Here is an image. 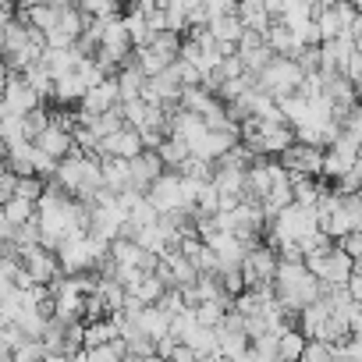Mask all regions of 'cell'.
Returning a JSON list of instances; mask_svg holds the SVG:
<instances>
[{
  "instance_id": "816d5d0a",
  "label": "cell",
  "mask_w": 362,
  "mask_h": 362,
  "mask_svg": "<svg viewBox=\"0 0 362 362\" xmlns=\"http://www.w3.org/2000/svg\"><path fill=\"white\" fill-rule=\"evenodd\" d=\"M128 362H167V358H160V355H146V358H128Z\"/></svg>"
},
{
  "instance_id": "7bdbcfd3",
  "label": "cell",
  "mask_w": 362,
  "mask_h": 362,
  "mask_svg": "<svg viewBox=\"0 0 362 362\" xmlns=\"http://www.w3.org/2000/svg\"><path fill=\"white\" fill-rule=\"evenodd\" d=\"M298 362H334V344H323V341H309Z\"/></svg>"
},
{
  "instance_id": "7a4b0ae2",
  "label": "cell",
  "mask_w": 362,
  "mask_h": 362,
  "mask_svg": "<svg viewBox=\"0 0 362 362\" xmlns=\"http://www.w3.org/2000/svg\"><path fill=\"white\" fill-rule=\"evenodd\" d=\"M274 298L281 302V309H284V313L298 316L302 309H309V305L320 298V284H316V277L305 270V263H288V259H277Z\"/></svg>"
},
{
  "instance_id": "484cf974",
  "label": "cell",
  "mask_w": 362,
  "mask_h": 362,
  "mask_svg": "<svg viewBox=\"0 0 362 362\" xmlns=\"http://www.w3.org/2000/svg\"><path fill=\"white\" fill-rule=\"evenodd\" d=\"M54 96H57V103H82V96H86V82L78 78V68L71 71V75H64V78H57L54 82Z\"/></svg>"
},
{
  "instance_id": "7402d4cb",
  "label": "cell",
  "mask_w": 362,
  "mask_h": 362,
  "mask_svg": "<svg viewBox=\"0 0 362 362\" xmlns=\"http://www.w3.org/2000/svg\"><path fill=\"white\" fill-rule=\"evenodd\" d=\"M0 142L4 146H15V142H29L25 139V117L8 110V107H0Z\"/></svg>"
},
{
  "instance_id": "74e56055",
  "label": "cell",
  "mask_w": 362,
  "mask_h": 362,
  "mask_svg": "<svg viewBox=\"0 0 362 362\" xmlns=\"http://www.w3.org/2000/svg\"><path fill=\"white\" fill-rule=\"evenodd\" d=\"M196 327H199L196 313H192V309H185V313H177V316L170 320V337H174V341L181 344V341H185V337H189V334H192Z\"/></svg>"
},
{
  "instance_id": "2e32d148",
  "label": "cell",
  "mask_w": 362,
  "mask_h": 362,
  "mask_svg": "<svg viewBox=\"0 0 362 362\" xmlns=\"http://www.w3.org/2000/svg\"><path fill=\"white\" fill-rule=\"evenodd\" d=\"M132 320H135V327H139L149 341H156V344H160L163 337H170V316H167L160 305H146V309H142L139 316H132Z\"/></svg>"
},
{
  "instance_id": "ac0fdd59",
  "label": "cell",
  "mask_w": 362,
  "mask_h": 362,
  "mask_svg": "<svg viewBox=\"0 0 362 362\" xmlns=\"http://www.w3.org/2000/svg\"><path fill=\"white\" fill-rule=\"evenodd\" d=\"M267 43H270V50H274V57H298V50H305L302 47V40L284 25V22H274L270 29H267Z\"/></svg>"
},
{
  "instance_id": "6f0895ef",
  "label": "cell",
  "mask_w": 362,
  "mask_h": 362,
  "mask_svg": "<svg viewBox=\"0 0 362 362\" xmlns=\"http://www.w3.org/2000/svg\"><path fill=\"white\" fill-rule=\"evenodd\" d=\"M355 11H358V15H362V4H355Z\"/></svg>"
},
{
  "instance_id": "c3c4849f",
  "label": "cell",
  "mask_w": 362,
  "mask_h": 362,
  "mask_svg": "<svg viewBox=\"0 0 362 362\" xmlns=\"http://www.w3.org/2000/svg\"><path fill=\"white\" fill-rule=\"evenodd\" d=\"M344 291L351 295V302H358V305H362V274H351V281L344 284Z\"/></svg>"
},
{
  "instance_id": "8d00e7d4",
  "label": "cell",
  "mask_w": 362,
  "mask_h": 362,
  "mask_svg": "<svg viewBox=\"0 0 362 362\" xmlns=\"http://www.w3.org/2000/svg\"><path fill=\"white\" fill-rule=\"evenodd\" d=\"M86 15V22H107V18H117V4H107V0H86V4L78 8Z\"/></svg>"
},
{
  "instance_id": "db71d44e",
  "label": "cell",
  "mask_w": 362,
  "mask_h": 362,
  "mask_svg": "<svg viewBox=\"0 0 362 362\" xmlns=\"http://www.w3.org/2000/svg\"><path fill=\"white\" fill-rule=\"evenodd\" d=\"M4 160H8V146L0 142V167H4Z\"/></svg>"
},
{
  "instance_id": "11a10c76",
  "label": "cell",
  "mask_w": 362,
  "mask_h": 362,
  "mask_svg": "<svg viewBox=\"0 0 362 362\" xmlns=\"http://www.w3.org/2000/svg\"><path fill=\"white\" fill-rule=\"evenodd\" d=\"M355 274H362V256H358V259H355Z\"/></svg>"
},
{
  "instance_id": "1f68e13d",
  "label": "cell",
  "mask_w": 362,
  "mask_h": 362,
  "mask_svg": "<svg viewBox=\"0 0 362 362\" xmlns=\"http://www.w3.org/2000/svg\"><path fill=\"white\" fill-rule=\"evenodd\" d=\"M110 341H117V327H114L110 316L86 327V351H89V348H100V344H110Z\"/></svg>"
},
{
  "instance_id": "30bf717a",
  "label": "cell",
  "mask_w": 362,
  "mask_h": 362,
  "mask_svg": "<svg viewBox=\"0 0 362 362\" xmlns=\"http://www.w3.org/2000/svg\"><path fill=\"white\" fill-rule=\"evenodd\" d=\"M146 146H142V135L135 132V128H121V132H114V135H107L100 146H96V156H114V160H135L139 153H142Z\"/></svg>"
},
{
  "instance_id": "f6af8a7d",
  "label": "cell",
  "mask_w": 362,
  "mask_h": 362,
  "mask_svg": "<svg viewBox=\"0 0 362 362\" xmlns=\"http://www.w3.org/2000/svg\"><path fill=\"white\" fill-rule=\"evenodd\" d=\"M337 245H341V249H344V252L351 256V263H355V259L362 256V235H358V231H351V235H348L344 242H337Z\"/></svg>"
},
{
  "instance_id": "7c38bea8",
  "label": "cell",
  "mask_w": 362,
  "mask_h": 362,
  "mask_svg": "<svg viewBox=\"0 0 362 362\" xmlns=\"http://www.w3.org/2000/svg\"><path fill=\"white\" fill-rule=\"evenodd\" d=\"M0 107H8V110H15V114H33V110H40L43 107V100L33 93V86L22 78V75H11V82H8V89H4V96H0Z\"/></svg>"
},
{
  "instance_id": "9a60e30c",
  "label": "cell",
  "mask_w": 362,
  "mask_h": 362,
  "mask_svg": "<svg viewBox=\"0 0 362 362\" xmlns=\"http://www.w3.org/2000/svg\"><path fill=\"white\" fill-rule=\"evenodd\" d=\"M36 146H40V153H47L50 160H68L71 153H75V135L68 132V128H61V124H54L50 121V128L36 139Z\"/></svg>"
},
{
  "instance_id": "f5cc1de1",
  "label": "cell",
  "mask_w": 362,
  "mask_h": 362,
  "mask_svg": "<svg viewBox=\"0 0 362 362\" xmlns=\"http://www.w3.org/2000/svg\"><path fill=\"white\" fill-rule=\"evenodd\" d=\"M0 362H11V348H4V344H0Z\"/></svg>"
},
{
  "instance_id": "bcb514c9",
  "label": "cell",
  "mask_w": 362,
  "mask_h": 362,
  "mask_svg": "<svg viewBox=\"0 0 362 362\" xmlns=\"http://www.w3.org/2000/svg\"><path fill=\"white\" fill-rule=\"evenodd\" d=\"M11 245H15V228L8 224V217H4V214H0V252L11 249Z\"/></svg>"
},
{
  "instance_id": "4316f807",
  "label": "cell",
  "mask_w": 362,
  "mask_h": 362,
  "mask_svg": "<svg viewBox=\"0 0 362 362\" xmlns=\"http://www.w3.org/2000/svg\"><path fill=\"white\" fill-rule=\"evenodd\" d=\"M305 334L298 330V327H288L281 337H277V351H281V362H298L302 358V351H305Z\"/></svg>"
},
{
  "instance_id": "3957f363",
  "label": "cell",
  "mask_w": 362,
  "mask_h": 362,
  "mask_svg": "<svg viewBox=\"0 0 362 362\" xmlns=\"http://www.w3.org/2000/svg\"><path fill=\"white\" fill-rule=\"evenodd\" d=\"M256 86H259V93H267L274 103H281V100H288V96L298 93L302 71H298V64H295L291 57H274V61L267 64V71L256 75Z\"/></svg>"
},
{
  "instance_id": "277c9868",
  "label": "cell",
  "mask_w": 362,
  "mask_h": 362,
  "mask_svg": "<svg viewBox=\"0 0 362 362\" xmlns=\"http://www.w3.org/2000/svg\"><path fill=\"white\" fill-rule=\"evenodd\" d=\"M305 270L316 277L320 288H344V284L351 281V274H355V263H351V256H348L341 245H334L330 252L309 256V259H305Z\"/></svg>"
},
{
  "instance_id": "f907efd6",
  "label": "cell",
  "mask_w": 362,
  "mask_h": 362,
  "mask_svg": "<svg viewBox=\"0 0 362 362\" xmlns=\"http://www.w3.org/2000/svg\"><path fill=\"white\" fill-rule=\"evenodd\" d=\"M351 337L362 341V305H358V316H355V323H351Z\"/></svg>"
},
{
  "instance_id": "836d02e7",
  "label": "cell",
  "mask_w": 362,
  "mask_h": 362,
  "mask_svg": "<svg viewBox=\"0 0 362 362\" xmlns=\"http://www.w3.org/2000/svg\"><path fill=\"white\" fill-rule=\"evenodd\" d=\"M174 174H181V177H189V181H199V185H206V181H214V163H206V160H199V156H189Z\"/></svg>"
},
{
  "instance_id": "4fadbf2b",
  "label": "cell",
  "mask_w": 362,
  "mask_h": 362,
  "mask_svg": "<svg viewBox=\"0 0 362 362\" xmlns=\"http://www.w3.org/2000/svg\"><path fill=\"white\" fill-rule=\"evenodd\" d=\"M163 170H167V167H163V160L156 156V149H142V153L132 160V189L146 196V192L153 189V181H156Z\"/></svg>"
},
{
  "instance_id": "5bb4252c",
  "label": "cell",
  "mask_w": 362,
  "mask_h": 362,
  "mask_svg": "<svg viewBox=\"0 0 362 362\" xmlns=\"http://www.w3.org/2000/svg\"><path fill=\"white\" fill-rule=\"evenodd\" d=\"M121 107V93H117V78L100 82L96 89H89L82 96V114H110Z\"/></svg>"
},
{
  "instance_id": "5b68a950",
  "label": "cell",
  "mask_w": 362,
  "mask_h": 362,
  "mask_svg": "<svg viewBox=\"0 0 362 362\" xmlns=\"http://www.w3.org/2000/svg\"><path fill=\"white\" fill-rule=\"evenodd\" d=\"M54 298V320L61 323H78V316H86V291H82V277H57L50 288Z\"/></svg>"
},
{
  "instance_id": "f1b7e54d",
  "label": "cell",
  "mask_w": 362,
  "mask_h": 362,
  "mask_svg": "<svg viewBox=\"0 0 362 362\" xmlns=\"http://www.w3.org/2000/svg\"><path fill=\"white\" fill-rule=\"evenodd\" d=\"M163 18H167V33H174V36L189 33V0H170V4H163Z\"/></svg>"
},
{
  "instance_id": "681fc988",
  "label": "cell",
  "mask_w": 362,
  "mask_h": 362,
  "mask_svg": "<svg viewBox=\"0 0 362 362\" xmlns=\"http://www.w3.org/2000/svg\"><path fill=\"white\" fill-rule=\"evenodd\" d=\"M8 82H11V64H8V57H0V96H4Z\"/></svg>"
},
{
  "instance_id": "d6a6232c",
  "label": "cell",
  "mask_w": 362,
  "mask_h": 362,
  "mask_svg": "<svg viewBox=\"0 0 362 362\" xmlns=\"http://www.w3.org/2000/svg\"><path fill=\"white\" fill-rule=\"evenodd\" d=\"M22 78L33 86V93H36L40 100H43L47 93H54V75L47 71V64H43V61H40V64H33V68H25V71H22Z\"/></svg>"
},
{
  "instance_id": "7dc6e473",
  "label": "cell",
  "mask_w": 362,
  "mask_h": 362,
  "mask_svg": "<svg viewBox=\"0 0 362 362\" xmlns=\"http://www.w3.org/2000/svg\"><path fill=\"white\" fill-rule=\"evenodd\" d=\"M167 362H199V355H196V351H189L185 344H177V348L167 355Z\"/></svg>"
},
{
  "instance_id": "9f6ffc18",
  "label": "cell",
  "mask_w": 362,
  "mask_h": 362,
  "mask_svg": "<svg viewBox=\"0 0 362 362\" xmlns=\"http://www.w3.org/2000/svg\"><path fill=\"white\" fill-rule=\"evenodd\" d=\"M355 50H358V54H362V36H358V40H355Z\"/></svg>"
},
{
  "instance_id": "cb8c5ba5",
  "label": "cell",
  "mask_w": 362,
  "mask_h": 362,
  "mask_svg": "<svg viewBox=\"0 0 362 362\" xmlns=\"http://www.w3.org/2000/svg\"><path fill=\"white\" fill-rule=\"evenodd\" d=\"M0 214L8 217V224H11V228H25V224H33V221H36V203L11 196L4 206H0Z\"/></svg>"
},
{
  "instance_id": "b9f144b4",
  "label": "cell",
  "mask_w": 362,
  "mask_h": 362,
  "mask_svg": "<svg viewBox=\"0 0 362 362\" xmlns=\"http://www.w3.org/2000/svg\"><path fill=\"white\" fill-rule=\"evenodd\" d=\"M242 75H249V71H245V64L238 61V54H228V57L221 61V68H217V78H221V82H235V78H242Z\"/></svg>"
},
{
  "instance_id": "ba28073f",
  "label": "cell",
  "mask_w": 362,
  "mask_h": 362,
  "mask_svg": "<svg viewBox=\"0 0 362 362\" xmlns=\"http://www.w3.org/2000/svg\"><path fill=\"white\" fill-rule=\"evenodd\" d=\"M277 163L288 170L291 185H295V181H305V177L309 181L323 177V149H313V146H302V142H295Z\"/></svg>"
},
{
  "instance_id": "8992f818",
  "label": "cell",
  "mask_w": 362,
  "mask_h": 362,
  "mask_svg": "<svg viewBox=\"0 0 362 362\" xmlns=\"http://www.w3.org/2000/svg\"><path fill=\"white\" fill-rule=\"evenodd\" d=\"M274 277H277V252L270 245H256L245 252V263H242V281H245V291H263V288H274Z\"/></svg>"
},
{
  "instance_id": "6da1fadb",
  "label": "cell",
  "mask_w": 362,
  "mask_h": 362,
  "mask_svg": "<svg viewBox=\"0 0 362 362\" xmlns=\"http://www.w3.org/2000/svg\"><path fill=\"white\" fill-rule=\"evenodd\" d=\"M100 163H103V156H96V153H78V149H75L68 160L57 163L54 181H57L68 196H75V203L93 206L96 192L103 189V170H100Z\"/></svg>"
},
{
  "instance_id": "f35d334b",
  "label": "cell",
  "mask_w": 362,
  "mask_h": 362,
  "mask_svg": "<svg viewBox=\"0 0 362 362\" xmlns=\"http://www.w3.org/2000/svg\"><path fill=\"white\" fill-rule=\"evenodd\" d=\"M11 362H47L43 341H22V344L11 351Z\"/></svg>"
},
{
  "instance_id": "e575fe53",
  "label": "cell",
  "mask_w": 362,
  "mask_h": 362,
  "mask_svg": "<svg viewBox=\"0 0 362 362\" xmlns=\"http://www.w3.org/2000/svg\"><path fill=\"white\" fill-rule=\"evenodd\" d=\"M146 47H153L163 61H170V64H174V61H177V54H181V36H174V33H156Z\"/></svg>"
},
{
  "instance_id": "60d3db41",
  "label": "cell",
  "mask_w": 362,
  "mask_h": 362,
  "mask_svg": "<svg viewBox=\"0 0 362 362\" xmlns=\"http://www.w3.org/2000/svg\"><path fill=\"white\" fill-rule=\"evenodd\" d=\"M47 128H50V114H47L43 107L33 110V114H25V139H29V142H36Z\"/></svg>"
},
{
  "instance_id": "ee69618b",
  "label": "cell",
  "mask_w": 362,
  "mask_h": 362,
  "mask_svg": "<svg viewBox=\"0 0 362 362\" xmlns=\"http://www.w3.org/2000/svg\"><path fill=\"white\" fill-rule=\"evenodd\" d=\"M341 128H344L348 135H355V139L362 142V103L348 110V117H344V124H341Z\"/></svg>"
},
{
  "instance_id": "8fae6325",
  "label": "cell",
  "mask_w": 362,
  "mask_h": 362,
  "mask_svg": "<svg viewBox=\"0 0 362 362\" xmlns=\"http://www.w3.org/2000/svg\"><path fill=\"white\" fill-rule=\"evenodd\" d=\"M235 54H238V61L245 64V71H249V75L267 71V64L274 61V50H270L267 36H256V33H245V36H242V43L235 47Z\"/></svg>"
},
{
  "instance_id": "4dcf8cb0",
  "label": "cell",
  "mask_w": 362,
  "mask_h": 362,
  "mask_svg": "<svg viewBox=\"0 0 362 362\" xmlns=\"http://www.w3.org/2000/svg\"><path fill=\"white\" fill-rule=\"evenodd\" d=\"M160 224V214L153 210L149 199H139L132 210H128V228L132 231H146V228H156Z\"/></svg>"
},
{
  "instance_id": "ffe728a7",
  "label": "cell",
  "mask_w": 362,
  "mask_h": 362,
  "mask_svg": "<svg viewBox=\"0 0 362 362\" xmlns=\"http://www.w3.org/2000/svg\"><path fill=\"white\" fill-rule=\"evenodd\" d=\"M238 22L245 25V33H256V36H267V29L274 25L267 4H259V0H249V4H238Z\"/></svg>"
},
{
  "instance_id": "d4e9b609",
  "label": "cell",
  "mask_w": 362,
  "mask_h": 362,
  "mask_svg": "<svg viewBox=\"0 0 362 362\" xmlns=\"http://www.w3.org/2000/svg\"><path fill=\"white\" fill-rule=\"evenodd\" d=\"M181 344H185L189 351H196L199 358H206V355H221V348H217V330H210V327H196Z\"/></svg>"
},
{
  "instance_id": "44dd1931",
  "label": "cell",
  "mask_w": 362,
  "mask_h": 362,
  "mask_svg": "<svg viewBox=\"0 0 362 362\" xmlns=\"http://www.w3.org/2000/svg\"><path fill=\"white\" fill-rule=\"evenodd\" d=\"M117 93H121V103H128V100H142V89H146V75L135 68V61H128L117 75Z\"/></svg>"
},
{
  "instance_id": "83f0119b",
  "label": "cell",
  "mask_w": 362,
  "mask_h": 362,
  "mask_svg": "<svg viewBox=\"0 0 362 362\" xmlns=\"http://www.w3.org/2000/svg\"><path fill=\"white\" fill-rule=\"evenodd\" d=\"M355 156H344V153H337V149H327L323 153V177H334V181H341L344 174H351L355 170Z\"/></svg>"
},
{
  "instance_id": "603a6c76",
  "label": "cell",
  "mask_w": 362,
  "mask_h": 362,
  "mask_svg": "<svg viewBox=\"0 0 362 362\" xmlns=\"http://www.w3.org/2000/svg\"><path fill=\"white\" fill-rule=\"evenodd\" d=\"M124 291H128L139 305H156V302L163 298V291H167V288L160 284V277H156V274H146L139 284H132V288H124Z\"/></svg>"
},
{
  "instance_id": "e0dca14e",
  "label": "cell",
  "mask_w": 362,
  "mask_h": 362,
  "mask_svg": "<svg viewBox=\"0 0 362 362\" xmlns=\"http://www.w3.org/2000/svg\"><path fill=\"white\" fill-rule=\"evenodd\" d=\"M4 167L15 177H36V142H15V146H8Z\"/></svg>"
},
{
  "instance_id": "52a82bcc",
  "label": "cell",
  "mask_w": 362,
  "mask_h": 362,
  "mask_svg": "<svg viewBox=\"0 0 362 362\" xmlns=\"http://www.w3.org/2000/svg\"><path fill=\"white\" fill-rule=\"evenodd\" d=\"M316 221H320V231H323L334 245L351 235V217H348V210H344V196H337L334 189H327V196L320 199Z\"/></svg>"
},
{
  "instance_id": "d590c367",
  "label": "cell",
  "mask_w": 362,
  "mask_h": 362,
  "mask_svg": "<svg viewBox=\"0 0 362 362\" xmlns=\"http://www.w3.org/2000/svg\"><path fill=\"white\" fill-rule=\"evenodd\" d=\"M249 355H252L256 362H281L277 337H274V334H267V337H256V341H249Z\"/></svg>"
},
{
  "instance_id": "9c48e42d",
  "label": "cell",
  "mask_w": 362,
  "mask_h": 362,
  "mask_svg": "<svg viewBox=\"0 0 362 362\" xmlns=\"http://www.w3.org/2000/svg\"><path fill=\"white\" fill-rule=\"evenodd\" d=\"M18 263H22L25 277H29L36 288H47V284H54L57 277H64V274H61V263H57V252H50V249H43V245L22 249V252H18Z\"/></svg>"
},
{
  "instance_id": "d6986e66",
  "label": "cell",
  "mask_w": 362,
  "mask_h": 362,
  "mask_svg": "<svg viewBox=\"0 0 362 362\" xmlns=\"http://www.w3.org/2000/svg\"><path fill=\"white\" fill-rule=\"evenodd\" d=\"M100 170H103V189H110L114 196H121L124 189H132V163H128V160L103 156Z\"/></svg>"
},
{
  "instance_id": "f546056e",
  "label": "cell",
  "mask_w": 362,
  "mask_h": 362,
  "mask_svg": "<svg viewBox=\"0 0 362 362\" xmlns=\"http://www.w3.org/2000/svg\"><path fill=\"white\" fill-rule=\"evenodd\" d=\"M156 156L163 160V167H170V170H177V167H181V163H185V160H189L192 153H189V146H185V142H177V139H170V135H167V139L160 142V149H156Z\"/></svg>"
},
{
  "instance_id": "ab89813d",
  "label": "cell",
  "mask_w": 362,
  "mask_h": 362,
  "mask_svg": "<svg viewBox=\"0 0 362 362\" xmlns=\"http://www.w3.org/2000/svg\"><path fill=\"white\" fill-rule=\"evenodd\" d=\"M43 177H18V185H15V196L18 199H29V203H40L43 199Z\"/></svg>"
}]
</instances>
